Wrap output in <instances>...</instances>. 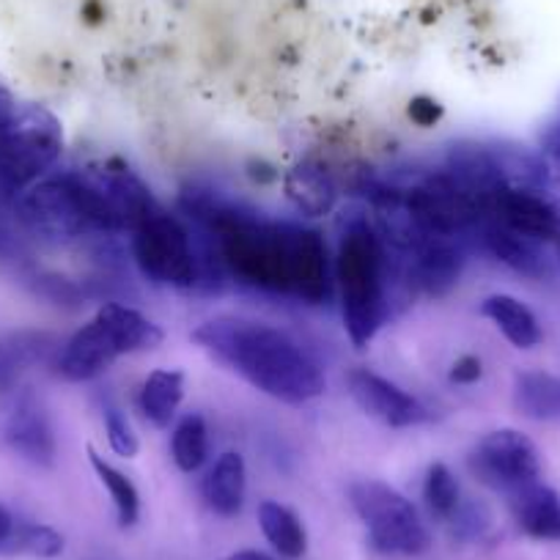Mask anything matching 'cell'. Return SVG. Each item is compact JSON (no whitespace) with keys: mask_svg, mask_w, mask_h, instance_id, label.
<instances>
[{"mask_svg":"<svg viewBox=\"0 0 560 560\" xmlns=\"http://www.w3.org/2000/svg\"><path fill=\"white\" fill-rule=\"evenodd\" d=\"M192 338L203 352L269 398L308 404L327 390L319 363L292 336L267 322L218 316L203 322Z\"/></svg>","mask_w":560,"mask_h":560,"instance_id":"1","label":"cell"},{"mask_svg":"<svg viewBox=\"0 0 560 560\" xmlns=\"http://www.w3.org/2000/svg\"><path fill=\"white\" fill-rule=\"evenodd\" d=\"M336 278L349 341L358 349L369 347L385 319V247L365 220L343 231Z\"/></svg>","mask_w":560,"mask_h":560,"instance_id":"2","label":"cell"},{"mask_svg":"<svg viewBox=\"0 0 560 560\" xmlns=\"http://www.w3.org/2000/svg\"><path fill=\"white\" fill-rule=\"evenodd\" d=\"M349 500L369 530L374 549L387 555L427 552L432 538L415 505L382 481H358L349 487Z\"/></svg>","mask_w":560,"mask_h":560,"instance_id":"3","label":"cell"},{"mask_svg":"<svg viewBox=\"0 0 560 560\" xmlns=\"http://www.w3.org/2000/svg\"><path fill=\"white\" fill-rule=\"evenodd\" d=\"M61 154V129L42 107L18 110L0 138V196H18Z\"/></svg>","mask_w":560,"mask_h":560,"instance_id":"4","label":"cell"},{"mask_svg":"<svg viewBox=\"0 0 560 560\" xmlns=\"http://www.w3.org/2000/svg\"><path fill=\"white\" fill-rule=\"evenodd\" d=\"M132 256L140 272L160 287H196L198 256L192 250L190 234L179 220L171 218L163 209H154L132 231Z\"/></svg>","mask_w":560,"mask_h":560,"instance_id":"5","label":"cell"},{"mask_svg":"<svg viewBox=\"0 0 560 560\" xmlns=\"http://www.w3.org/2000/svg\"><path fill=\"white\" fill-rule=\"evenodd\" d=\"M467 465L478 481L505 494L530 487L541 476L538 448L530 438H525L516 429H500V432L478 440Z\"/></svg>","mask_w":560,"mask_h":560,"instance_id":"6","label":"cell"},{"mask_svg":"<svg viewBox=\"0 0 560 560\" xmlns=\"http://www.w3.org/2000/svg\"><path fill=\"white\" fill-rule=\"evenodd\" d=\"M489 212L487 203L456 185L448 174H438L409 190L407 214L423 234L456 236L476 225L481 214Z\"/></svg>","mask_w":560,"mask_h":560,"instance_id":"7","label":"cell"},{"mask_svg":"<svg viewBox=\"0 0 560 560\" xmlns=\"http://www.w3.org/2000/svg\"><path fill=\"white\" fill-rule=\"evenodd\" d=\"M18 218L31 234L47 242L74 240L91 229L69 174L28 187L18 201Z\"/></svg>","mask_w":560,"mask_h":560,"instance_id":"8","label":"cell"},{"mask_svg":"<svg viewBox=\"0 0 560 560\" xmlns=\"http://www.w3.org/2000/svg\"><path fill=\"white\" fill-rule=\"evenodd\" d=\"M489 214L500 225L536 242L560 240V207L533 187L503 185L489 198Z\"/></svg>","mask_w":560,"mask_h":560,"instance_id":"9","label":"cell"},{"mask_svg":"<svg viewBox=\"0 0 560 560\" xmlns=\"http://www.w3.org/2000/svg\"><path fill=\"white\" fill-rule=\"evenodd\" d=\"M349 396L354 398L360 409H363L369 418L380 420L390 429H407L418 427L427 420V407L407 393L404 387H398L396 382L385 380V376L374 374L369 369H354L347 376Z\"/></svg>","mask_w":560,"mask_h":560,"instance_id":"10","label":"cell"},{"mask_svg":"<svg viewBox=\"0 0 560 560\" xmlns=\"http://www.w3.org/2000/svg\"><path fill=\"white\" fill-rule=\"evenodd\" d=\"M0 440L12 454L31 465L50 467L56 462V434L45 407L34 396L14 398L0 420Z\"/></svg>","mask_w":560,"mask_h":560,"instance_id":"11","label":"cell"},{"mask_svg":"<svg viewBox=\"0 0 560 560\" xmlns=\"http://www.w3.org/2000/svg\"><path fill=\"white\" fill-rule=\"evenodd\" d=\"M289 294L308 305L330 300V264L319 231L289 225Z\"/></svg>","mask_w":560,"mask_h":560,"instance_id":"12","label":"cell"},{"mask_svg":"<svg viewBox=\"0 0 560 560\" xmlns=\"http://www.w3.org/2000/svg\"><path fill=\"white\" fill-rule=\"evenodd\" d=\"M116 358H121V354L116 352L107 332L94 319L85 327H80L67 341L61 358H58V374L69 382H89L105 374Z\"/></svg>","mask_w":560,"mask_h":560,"instance_id":"13","label":"cell"},{"mask_svg":"<svg viewBox=\"0 0 560 560\" xmlns=\"http://www.w3.org/2000/svg\"><path fill=\"white\" fill-rule=\"evenodd\" d=\"M511 498V514L525 536L536 541H560V494L544 483L516 489Z\"/></svg>","mask_w":560,"mask_h":560,"instance_id":"14","label":"cell"},{"mask_svg":"<svg viewBox=\"0 0 560 560\" xmlns=\"http://www.w3.org/2000/svg\"><path fill=\"white\" fill-rule=\"evenodd\" d=\"M96 322L107 332V338H110L118 354L147 352V349H154L163 343V330L152 319L140 314V311L127 308V305H102L100 314H96Z\"/></svg>","mask_w":560,"mask_h":560,"instance_id":"15","label":"cell"},{"mask_svg":"<svg viewBox=\"0 0 560 560\" xmlns=\"http://www.w3.org/2000/svg\"><path fill=\"white\" fill-rule=\"evenodd\" d=\"M483 245L487 250L498 258L500 264H505L514 272L525 275V278H547L549 275V261L544 256L541 245L536 240L525 234H516V231L505 229V225L494 223L489 229H483Z\"/></svg>","mask_w":560,"mask_h":560,"instance_id":"16","label":"cell"},{"mask_svg":"<svg viewBox=\"0 0 560 560\" xmlns=\"http://www.w3.org/2000/svg\"><path fill=\"white\" fill-rule=\"evenodd\" d=\"M462 253L445 236H429L418 250L415 278L418 287L432 298H445L459 283Z\"/></svg>","mask_w":560,"mask_h":560,"instance_id":"17","label":"cell"},{"mask_svg":"<svg viewBox=\"0 0 560 560\" xmlns=\"http://www.w3.org/2000/svg\"><path fill=\"white\" fill-rule=\"evenodd\" d=\"M247 489V470L245 459L234 451L220 456L212 470L203 478V500L218 516H236L245 503Z\"/></svg>","mask_w":560,"mask_h":560,"instance_id":"18","label":"cell"},{"mask_svg":"<svg viewBox=\"0 0 560 560\" xmlns=\"http://www.w3.org/2000/svg\"><path fill=\"white\" fill-rule=\"evenodd\" d=\"M481 314L503 332L511 347L533 349L541 343L544 336L536 314L522 300L511 298V294H492V298H487L481 305Z\"/></svg>","mask_w":560,"mask_h":560,"instance_id":"19","label":"cell"},{"mask_svg":"<svg viewBox=\"0 0 560 560\" xmlns=\"http://www.w3.org/2000/svg\"><path fill=\"white\" fill-rule=\"evenodd\" d=\"M514 407L525 418L560 420V376L547 371H522L514 380Z\"/></svg>","mask_w":560,"mask_h":560,"instance_id":"20","label":"cell"},{"mask_svg":"<svg viewBox=\"0 0 560 560\" xmlns=\"http://www.w3.org/2000/svg\"><path fill=\"white\" fill-rule=\"evenodd\" d=\"M258 525H261L264 538L272 544V549L278 555L289 560L303 558L305 549H308V536H305V527L300 522V516L294 514L287 505L275 503V500H264L258 505Z\"/></svg>","mask_w":560,"mask_h":560,"instance_id":"21","label":"cell"},{"mask_svg":"<svg viewBox=\"0 0 560 560\" xmlns=\"http://www.w3.org/2000/svg\"><path fill=\"white\" fill-rule=\"evenodd\" d=\"M182 396H185V376H182L179 371H152L149 380L143 382V390H140V412H143V418H147L152 427L165 429L171 427V420L176 418Z\"/></svg>","mask_w":560,"mask_h":560,"instance_id":"22","label":"cell"},{"mask_svg":"<svg viewBox=\"0 0 560 560\" xmlns=\"http://www.w3.org/2000/svg\"><path fill=\"white\" fill-rule=\"evenodd\" d=\"M287 190L289 198L298 203L300 212L311 214V218L330 212L332 203H336V187H332L330 176L319 165L305 163L294 168L287 179Z\"/></svg>","mask_w":560,"mask_h":560,"instance_id":"23","label":"cell"},{"mask_svg":"<svg viewBox=\"0 0 560 560\" xmlns=\"http://www.w3.org/2000/svg\"><path fill=\"white\" fill-rule=\"evenodd\" d=\"M171 454L179 470L196 472L198 467L207 462L209 456V429L207 420L198 412L185 415V418L176 423L174 438H171Z\"/></svg>","mask_w":560,"mask_h":560,"instance_id":"24","label":"cell"},{"mask_svg":"<svg viewBox=\"0 0 560 560\" xmlns=\"http://www.w3.org/2000/svg\"><path fill=\"white\" fill-rule=\"evenodd\" d=\"M89 459H91V467H94L96 478H100L102 487H105L107 494H110L113 505H116L118 525L121 527L135 525L140 514V494L138 489H135V483L129 481L121 470H116L110 462L102 459L94 448H89Z\"/></svg>","mask_w":560,"mask_h":560,"instance_id":"25","label":"cell"},{"mask_svg":"<svg viewBox=\"0 0 560 560\" xmlns=\"http://www.w3.org/2000/svg\"><path fill=\"white\" fill-rule=\"evenodd\" d=\"M423 500H427V509L434 520H454L456 511L462 505L459 483L456 476L445 465H432L427 472V481H423Z\"/></svg>","mask_w":560,"mask_h":560,"instance_id":"26","label":"cell"},{"mask_svg":"<svg viewBox=\"0 0 560 560\" xmlns=\"http://www.w3.org/2000/svg\"><path fill=\"white\" fill-rule=\"evenodd\" d=\"M0 552H28L34 558H58L63 552V536L47 525H23L14 527Z\"/></svg>","mask_w":560,"mask_h":560,"instance_id":"27","label":"cell"},{"mask_svg":"<svg viewBox=\"0 0 560 560\" xmlns=\"http://www.w3.org/2000/svg\"><path fill=\"white\" fill-rule=\"evenodd\" d=\"M105 432L113 454L124 456V459H132L138 454V438H135L132 427H129V420L124 418L121 409L113 407V404L105 407Z\"/></svg>","mask_w":560,"mask_h":560,"instance_id":"28","label":"cell"},{"mask_svg":"<svg viewBox=\"0 0 560 560\" xmlns=\"http://www.w3.org/2000/svg\"><path fill=\"white\" fill-rule=\"evenodd\" d=\"M25 363L23 349L14 347V343L0 341V393H9L18 385L20 369Z\"/></svg>","mask_w":560,"mask_h":560,"instance_id":"29","label":"cell"},{"mask_svg":"<svg viewBox=\"0 0 560 560\" xmlns=\"http://www.w3.org/2000/svg\"><path fill=\"white\" fill-rule=\"evenodd\" d=\"M541 158L549 168V179L560 185V118L541 129Z\"/></svg>","mask_w":560,"mask_h":560,"instance_id":"30","label":"cell"},{"mask_svg":"<svg viewBox=\"0 0 560 560\" xmlns=\"http://www.w3.org/2000/svg\"><path fill=\"white\" fill-rule=\"evenodd\" d=\"M409 116H412V121L420 124V127H432V124L443 116V107L434 100L418 96V100H412V105H409Z\"/></svg>","mask_w":560,"mask_h":560,"instance_id":"31","label":"cell"},{"mask_svg":"<svg viewBox=\"0 0 560 560\" xmlns=\"http://www.w3.org/2000/svg\"><path fill=\"white\" fill-rule=\"evenodd\" d=\"M478 376H481V360L472 358V354L459 358L454 363V369H451V380L459 382V385H470V382H476Z\"/></svg>","mask_w":560,"mask_h":560,"instance_id":"32","label":"cell"},{"mask_svg":"<svg viewBox=\"0 0 560 560\" xmlns=\"http://www.w3.org/2000/svg\"><path fill=\"white\" fill-rule=\"evenodd\" d=\"M14 116H18V107L12 105V100H9L7 94H0V138H3V132H7L9 127H12Z\"/></svg>","mask_w":560,"mask_h":560,"instance_id":"33","label":"cell"},{"mask_svg":"<svg viewBox=\"0 0 560 560\" xmlns=\"http://www.w3.org/2000/svg\"><path fill=\"white\" fill-rule=\"evenodd\" d=\"M12 533H14L12 514H9V511L3 509V505H0V547H3V544H7L9 538H12Z\"/></svg>","mask_w":560,"mask_h":560,"instance_id":"34","label":"cell"},{"mask_svg":"<svg viewBox=\"0 0 560 560\" xmlns=\"http://www.w3.org/2000/svg\"><path fill=\"white\" fill-rule=\"evenodd\" d=\"M223 560H275V558H269V555L258 552V549H240V552L229 555V558H223Z\"/></svg>","mask_w":560,"mask_h":560,"instance_id":"35","label":"cell"},{"mask_svg":"<svg viewBox=\"0 0 560 560\" xmlns=\"http://www.w3.org/2000/svg\"><path fill=\"white\" fill-rule=\"evenodd\" d=\"M555 245H558V256H560V240H558V242H555Z\"/></svg>","mask_w":560,"mask_h":560,"instance_id":"36","label":"cell"}]
</instances>
